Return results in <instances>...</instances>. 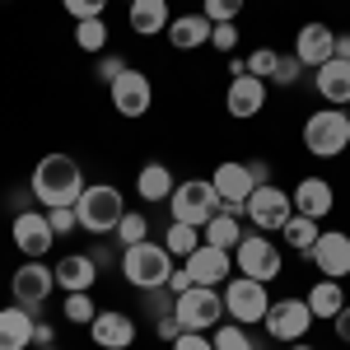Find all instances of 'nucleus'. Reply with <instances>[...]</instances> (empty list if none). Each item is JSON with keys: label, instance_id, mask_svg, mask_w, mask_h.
Returning <instances> with one entry per match:
<instances>
[{"label": "nucleus", "instance_id": "nucleus-2", "mask_svg": "<svg viewBox=\"0 0 350 350\" xmlns=\"http://www.w3.org/2000/svg\"><path fill=\"white\" fill-rule=\"evenodd\" d=\"M117 271L126 275V285H135L140 295L145 290H163V280L173 275V252L154 239L131 243V247H122V267Z\"/></svg>", "mask_w": 350, "mask_h": 350}, {"label": "nucleus", "instance_id": "nucleus-51", "mask_svg": "<svg viewBox=\"0 0 350 350\" xmlns=\"http://www.w3.org/2000/svg\"><path fill=\"white\" fill-rule=\"evenodd\" d=\"M290 350H318V346H308V341H295V346H290Z\"/></svg>", "mask_w": 350, "mask_h": 350}, {"label": "nucleus", "instance_id": "nucleus-50", "mask_svg": "<svg viewBox=\"0 0 350 350\" xmlns=\"http://www.w3.org/2000/svg\"><path fill=\"white\" fill-rule=\"evenodd\" d=\"M336 56L350 61V33H336Z\"/></svg>", "mask_w": 350, "mask_h": 350}, {"label": "nucleus", "instance_id": "nucleus-5", "mask_svg": "<svg viewBox=\"0 0 350 350\" xmlns=\"http://www.w3.org/2000/svg\"><path fill=\"white\" fill-rule=\"evenodd\" d=\"M304 145L318 159H336L350 150V112L346 108H318L304 122Z\"/></svg>", "mask_w": 350, "mask_h": 350}, {"label": "nucleus", "instance_id": "nucleus-19", "mask_svg": "<svg viewBox=\"0 0 350 350\" xmlns=\"http://www.w3.org/2000/svg\"><path fill=\"white\" fill-rule=\"evenodd\" d=\"M89 336H94V346H103V350H131L135 327H131L126 313H117V308H98V318L89 323Z\"/></svg>", "mask_w": 350, "mask_h": 350}, {"label": "nucleus", "instance_id": "nucleus-52", "mask_svg": "<svg viewBox=\"0 0 350 350\" xmlns=\"http://www.w3.org/2000/svg\"><path fill=\"white\" fill-rule=\"evenodd\" d=\"M42 350H61V346H42Z\"/></svg>", "mask_w": 350, "mask_h": 350}, {"label": "nucleus", "instance_id": "nucleus-33", "mask_svg": "<svg viewBox=\"0 0 350 350\" xmlns=\"http://www.w3.org/2000/svg\"><path fill=\"white\" fill-rule=\"evenodd\" d=\"M145 239H150V215L126 211L122 224H117V247H131V243H145Z\"/></svg>", "mask_w": 350, "mask_h": 350}, {"label": "nucleus", "instance_id": "nucleus-23", "mask_svg": "<svg viewBox=\"0 0 350 350\" xmlns=\"http://www.w3.org/2000/svg\"><path fill=\"white\" fill-rule=\"evenodd\" d=\"M52 271H56V290H66V295H75V290H94V280H98V267H94L89 252H66Z\"/></svg>", "mask_w": 350, "mask_h": 350}, {"label": "nucleus", "instance_id": "nucleus-46", "mask_svg": "<svg viewBox=\"0 0 350 350\" xmlns=\"http://www.w3.org/2000/svg\"><path fill=\"white\" fill-rule=\"evenodd\" d=\"M122 70H126V61H122V56H103V61H98V80H103V84H112Z\"/></svg>", "mask_w": 350, "mask_h": 350}, {"label": "nucleus", "instance_id": "nucleus-11", "mask_svg": "<svg viewBox=\"0 0 350 350\" xmlns=\"http://www.w3.org/2000/svg\"><path fill=\"white\" fill-rule=\"evenodd\" d=\"M211 183H215V191H219V211H229V215H243L247 211V196L257 191V183H252V173H247V159H224L211 173Z\"/></svg>", "mask_w": 350, "mask_h": 350}, {"label": "nucleus", "instance_id": "nucleus-31", "mask_svg": "<svg viewBox=\"0 0 350 350\" xmlns=\"http://www.w3.org/2000/svg\"><path fill=\"white\" fill-rule=\"evenodd\" d=\"M61 318L75 327H89L94 318H98V308H94V290H75V295L61 299Z\"/></svg>", "mask_w": 350, "mask_h": 350}, {"label": "nucleus", "instance_id": "nucleus-47", "mask_svg": "<svg viewBox=\"0 0 350 350\" xmlns=\"http://www.w3.org/2000/svg\"><path fill=\"white\" fill-rule=\"evenodd\" d=\"M42 346H56V327L38 318V327H33V350H42Z\"/></svg>", "mask_w": 350, "mask_h": 350}, {"label": "nucleus", "instance_id": "nucleus-14", "mask_svg": "<svg viewBox=\"0 0 350 350\" xmlns=\"http://www.w3.org/2000/svg\"><path fill=\"white\" fill-rule=\"evenodd\" d=\"M308 262L323 271L327 280L350 275V234H341V229H323L318 243H313V252H308Z\"/></svg>", "mask_w": 350, "mask_h": 350}, {"label": "nucleus", "instance_id": "nucleus-17", "mask_svg": "<svg viewBox=\"0 0 350 350\" xmlns=\"http://www.w3.org/2000/svg\"><path fill=\"white\" fill-rule=\"evenodd\" d=\"M224 108H229V117H239V122L257 117V112L267 108V80H257V75H234V80H229V94H224Z\"/></svg>", "mask_w": 350, "mask_h": 350}, {"label": "nucleus", "instance_id": "nucleus-34", "mask_svg": "<svg viewBox=\"0 0 350 350\" xmlns=\"http://www.w3.org/2000/svg\"><path fill=\"white\" fill-rule=\"evenodd\" d=\"M211 341H215V350H257V346H252V336L243 332V323L215 327V332H211Z\"/></svg>", "mask_w": 350, "mask_h": 350}, {"label": "nucleus", "instance_id": "nucleus-3", "mask_svg": "<svg viewBox=\"0 0 350 350\" xmlns=\"http://www.w3.org/2000/svg\"><path fill=\"white\" fill-rule=\"evenodd\" d=\"M75 215H80V229L103 239V234H117V224L126 215V201H122V191L112 183H84L80 201H75Z\"/></svg>", "mask_w": 350, "mask_h": 350}, {"label": "nucleus", "instance_id": "nucleus-15", "mask_svg": "<svg viewBox=\"0 0 350 350\" xmlns=\"http://www.w3.org/2000/svg\"><path fill=\"white\" fill-rule=\"evenodd\" d=\"M52 219H47V211H19L14 215V247L24 252V257H42V252H52Z\"/></svg>", "mask_w": 350, "mask_h": 350}, {"label": "nucleus", "instance_id": "nucleus-20", "mask_svg": "<svg viewBox=\"0 0 350 350\" xmlns=\"http://www.w3.org/2000/svg\"><path fill=\"white\" fill-rule=\"evenodd\" d=\"M295 56L304 61V66H327L332 56H336V33L327 24H304L299 28V38H295Z\"/></svg>", "mask_w": 350, "mask_h": 350}, {"label": "nucleus", "instance_id": "nucleus-22", "mask_svg": "<svg viewBox=\"0 0 350 350\" xmlns=\"http://www.w3.org/2000/svg\"><path fill=\"white\" fill-rule=\"evenodd\" d=\"M290 196H295V215H313L318 224H323V219L332 215V206H336V191H332L327 178H304Z\"/></svg>", "mask_w": 350, "mask_h": 350}, {"label": "nucleus", "instance_id": "nucleus-4", "mask_svg": "<svg viewBox=\"0 0 350 350\" xmlns=\"http://www.w3.org/2000/svg\"><path fill=\"white\" fill-rule=\"evenodd\" d=\"M219 191L211 178H187V183H178L173 196H168V215L178 219V224H191V229H206L211 219L219 215Z\"/></svg>", "mask_w": 350, "mask_h": 350}, {"label": "nucleus", "instance_id": "nucleus-38", "mask_svg": "<svg viewBox=\"0 0 350 350\" xmlns=\"http://www.w3.org/2000/svg\"><path fill=\"white\" fill-rule=\"evenodd\" d=\"M66 5V14L80 24V19H103V10H108V0H61Z\"/></svg>", "mask_w": 350, "mask_h": 350}, {"label": "nucleus", "instance_id": "nucleus-28", "mask_svg": "<svg viewBox=\"0 0 350 350\" xmlns=\"http://www.w3.org/2000/svg\"><path fill=\"white\" fill-rule=\"evenodd\" d=\"M243 215H229V211H219L206 229H201V243H211V247H224V252H234L243 243V229H239Z\"/></svg>", "mask_w": 350, "mask_h": 350}, {"label": "nucleus", "instance_id": "nucleus-27", "mask_svg": "<svg viewBox=\"0 0 350 350\" xmlns=\"http://www.w3.org/2000/svg\"><path fill=\"white\" fill-rule=\"evenodd\" d=\"M304 304L313 308V318H327V323H332V318L346 308V290H341V280H327L323 275V280H313V290L304 295Z\"/></svg>", "mask_w": 350, "mask_h": 350}, {"label": "nucleus", "instance_id": "nucleus-49", "mask_svg": "<svg viewBox=\"0 0 350 350\" xmlns=\"http://www.w3.org/2000/svg\"><path fill=\"white\" fill-rule=\"evenodd\" d=\"M332 323H336V336H341V341L350 346V304L341 308V313H336V318H332Z\"/></svg>", "mask_w": 350, "mask_h": 350}, {"label": "nucleus", "instance_id": "nucleus-35", "mask_svg": "<svg viewBox=\"0 0 350 350\" xmlns=\"http://www.w3.org/2000/svg\"><path fill=\"white\" fill-rule=\"evenodd\" d=\"M201 14H206L211 24H239L243 0H201Z\"/></svg>", "mask_w": 350, "mask_h": 350}, {"label": "nucleus", "instance_id": "nucleus-25", "mask_svg": "<svg viewBox=\"0 0 350 350\" xmlns=\"http://www.w3.org/2000/svg\"><path fill=\"white\" fill-rule=\"evenodd\" d=\"M211 33H215V24H211L206 14H173V24H168V42H173L178 52H191V47H206Z\"/></svg>", "mask_w": 350, "mask_h": 350}, {"label": "nucleus", "instance_id": "nucleus-45", "mask_svg": "<svg viewBox=\"0 0 350 350\" xmlns=\"http://www.w3.org/2000/svg\"><path fill=\"white\" fill-rule=\"evenodd\" d=\"M191 285H196V280L187 275V267H173V275L163 280V290H168V295H187Z\"/></svg>", "mask_w": 350, "mask_h": 350}, {"label": "nucleus", "instance_id": "nucleus-13", "mask_svg": "<svg viewBox=\"0 0 350 350\" xmlns=\"http://www.w3.org/2000/svg\"><path fill=\"white\" fill-rule=\"evenodd\" d=\"M52 285H56V271H47L42 262H33L28 257L24 267L10 275V290H14V304H24V308H42V299H52Z\"/></svg>", "mask_w": 350, "mask_h": 350}, {"label": "nucleus", "instance_id": "nucleus-29", "mask_svg": "<svg viewBox=\"0 0 350 350\" xmlns=\"http://www.w3.org/2000/svg\"><path fill=\"white\" fill-rule=\"evenodd\" d=\"M318 234H323V229H318V219H313V215H290V224L280 229V239H285V247H290V252H304V257L313 252V243H318Z\"/></svg>", "mask_w": 350, "mask_h": 350}, {"label": "nucleus", "instance_id": "nucleus-18", "mask_svg": "<svg viewBox=\"0 0 350 350\" xmlns=\"http://www.w3.org/2000/svg\"><path fill=\"white\" fill-rule=\"evenodd\" d=\"M313 89H318V98L332 103V108H350V61L332 56L327 66H318L313 70Z\"/></svg>", "mask_w": 350, "mask_h": 350}, {"label": "nucleus", "instance_id": "nucleus-6", "mask_svg": "<svg viewBox=\"0 0 350 350\" xmlns=\"http://www.w3.org/2000/svg\"><path fill=\"white\" fill-rule=\"evenodd\" d=\"M173 313H178V323L187 327V332H215L224 323V290H215V285H191L187 295H178Z\"/></svg>", "mask_w": 350, "mask_h": 350}, {"label": "nucleus", "instance_id": "nucleus-10", "mask_svg": "<svg viewBox=\"0 0 350 350\" xmlns=\"http://www.w3.org/2000/svg\"><path fill=\"white\" fill-rule=\"evenodd\" d=\"M271 341H285V346H295L304 341V332L313 327V308L304 304V299H275L267 308V318H262Z\"/></svg>", "mask_w": 350, "mask_h": 350}, {"label": "nucleus", "instance_id": "nucleus-48", "mask_svg": "<svg viewBox=\"0 0 350 350\" xmlns=\"http://www.w3.org/2000/svg\"><path fill=\"white\" fill-rule=\"evenodd\" d=\"M247 173H252V183H257V187L271 183V163L267 159H247Z\"/></svg>", "mask_w": 350, "mask_h": 350}, {"label": "nucleus", "instance_id": "nucleus-43", "mask_svg": "<svg viewBox=\"0 0 350 350\" xmlns=\"http://www.w3.org/2000/svg\"><path fill=\"white\" fill-rule=\"evenodd\" d=\"M89 257H94V267L108 271V267H122V247H108V243H98V247H89Z\"/></svg>", "mask_w": 350, "mask_h": 350}, {"label": "nucleus", "instance_id": "nucleus-37", "mask_svg": "<svg viewBox=\"0 0 350 350\" xmlns=\"http://www.w3.org/2000/svg\"><path fill=\"white\" fill-rule=\"evenodd\" d=\"M275 56H280V52H271V47H257V52L247 56V75H257V80H267V84H271V75H275Z\"/></svg>", "mask_w": 350, "mask_h": 350}, {"label": "nucleus", "instance_id": "nucleus-44", "mask_svg": "<svg viewBox=\"0 0 350 350\" xmlns=\"http://www.w3.org/2000/svg\"><path fill=\"white\" fill-rule=\"evenodd\" d=\"M173 350H215V341H211L206 332H183V336L173 341Z\"/></svg>", "mask_w": 350, "mask_h": 350}, {"label": "nucleus", "instance_id": "nucleus-40", "mask_svg": "<svg viewBox=\"0 0 350 350\" xmlns=\"http://www.w3.org/2000/svg\"><path fill=\"white\" fill-rule=\"evenodd\" d=\"M183 332H187V327L178 323V313H163V318H154V336H159V341H168V346H173Z\"/></svg>", "mask_w": 350, "mask_h": 350}, {"label": "nucleus", "instance_id": "nucleus-32", "mask_svg": "<svg viewBox=\"0 0 350 350\" xmlns=\"http://www.w3.org/2000/svg\"><path fill=\"white\" fill-rule=\"evenodd\" d=\"M75 47L89 56H103V47H108V24L103 19H80L75 24Z\"/></svg>", "mask_w": 350, "mask_h": 350}, {"label": "nucleus", "instance_id": "nucleus-42", "mask_svg": "<svg viewBox=\"0 0 350 350\" xmlns=\"http://www.w3.org/2000/svg\"><path fill=\"white\" fill-rule=\"evenodd\" d=\"M211 47H215V52H234V47H239V28H234V24H215Z\"/></svg>", "mask_w": 350, "mask_h": 350}, {"label": "nucleus", "instance_id": "nucleus-39", "mask_svg": "<svg viewBox=\"0 0 350 350\" xmlns=\"http://www.w3.org/2000/svg\"><path fill=\"white\" fill-rule=\"evenodd\" d=\"M47 219H52V234H56V239L80 229V215H75V206H52V211H47Z\"/></svg>", "mask_w": 350, "mask_h": 350}, {"label": "nucleus", "instance_id": "nucleus-9", "mask_svg": "<svg viewBox=\"0 0 350 350\" xmlns=\"http://www.w3.org/2000/svg\"><path fill=\"white\" fill-rule=\"evenodd\" d=\"M234 262H239V275H252V280H275L285 262H280V252H275V243L267 234H243V243L234 247Z\"/></svg>", "mask_w": 350, "mask_h": 350}, {"label": "nucleus", "instance_id": "nucleus-8", "mask_svg": "<svg viewBox=\"0 0 350 350\" xmlns=\"http://www.w3.org/2000/svg\"><path fill=\"white\" fill-rule=\"evenodd\" d=\"M243 215L252 219L262 234H271V229L280 234V229L290 224V215H295V196L285 187H275V183H262V187L247 196V211H243Z\"/></svg>", "mask_w": 350, "mask_h": 350}, {"label": "nucleus", "instance_id": "nucleus-21", "mask_svg": "<svg viewBox=\"0 0 350 350\" xmlns=\"http://www.w3.org/2000/svg\"><path fill=\"white\" fill-rule=\"evenodd\" d=\"M33 327H38L33 308H24V304L0 308V350H28L33 346Z\"/></svg>", "mask_w": 350, "mask_h": 350}, {"label": "nucleus", "instance_id": "nucleus-41", "mask_svg": "<svg viewBox=\"0 0 350 350\" xmlns=\"http://www.w3.org/2000/svg\"><path fill=\"white\" fill-rule=\"evenodd\" d=\"M173 304H178V295H168V290H145V308H150L154 318L173 313Z\"/></svg>", "mask_w": 350, "mask_h": 350}, {"label": "nucleus", "instance_id": "nucleus-30", "mask_svg": "<svg viewBox=\"0 0 350 350\" xmlns=\"http://www.w3.org/2000/svg\"><path fill=\"white\" fill-rule=\"evenodd\" d=\"M163 247H168L173 257H183V262H187L191 252L201 247V229H191V224H178V219H173V224L163 229Z\"/></svg>", "mask_w": 350, "mask_h": 350}, {"label": "nucleus", "instance_id": "nucleus-36", "mask_svg": "<svg viewBox=\"0 0 350 350\" xmlns=\"http://www.w3.org/2000/svg\"><path fill=\"white\" fill-rule=\"evenodd\" d=\"M299 75H304V61H299L295 52H280L275 56V75H271V84H299Z\"/></svg>", "mask_w": 350, "mask_h": 350}, {"label": "nucleus", "instance_id": "nucleus-12", "mask_svg": "<svg viewBox=\"0 0 350 350\" xmlns=\"http://www.w3.org/2000/svg\"><path fill=\"white\" fill-rule=\"evenodd\" d=\"M108 94H112V108L122 112V117H145L150 103H154V84H150V75H140L135 66H126L108 84Z\"/></svg>", "mask_w": 350, "mask_h": 350}, {"label": "nucleus", "instance_id": "nucleus-16", "mask_svg": "<svg viewBox=\"0 0 350 350\" xmlns=\"http://www.w3.org/2000/svg\"><path fill=\"white\" fill-rule=\"evenodd\" d=\"M187 275L196 285H224L229 275H234V252H224V247H211V243H201L196 252H191L187 262Z\"/></svg>", "mask_w": 350, "mask_h": 350}, {"label": "nucleus", "instance_id": "nucleus-1", "mask_svg": "<svg viewBox=\"0 0 350 350\" xmlns=\"http://www.w3.org/2000/svg\"><path fill=\"white\" fill-rule=\"evenodd\" d=\"M28 187H33V196H38L47 211H52V206H75L80 191H84V173L70 154H47V159H38Z\"/></svg>", "mask_w": 350, "mask_h": 350}, {"label": "nucleus", "instance_id": "nucleus-26", "mask_svg": "<svg viewBox=\"0 0 350 350\" xmlns=\"http://www.w3.org/2000/svg\"><path fill=\"white\" fill-rule=\"evenodd\" d=\"M173 187H178V183H173V168H168V163H145V168H140V173H135V191H140V201H150V206H159V201H168V196H173Z\"/></svg>", "mask_w": 350, "mask_h": 350}, {"label": "nucleus", "instance_id": "nucleus-24", "mask_svg": "<svg viewBox=\"0 0 350 350\" xmlns=\"http://www.w3.org/2000/svg\"><path fill=\"white\" fill-rule=\"evenodd\" d=\"M126 24H131L140 38L168 33V24H173V14H168V0H131V5H126Z\"/></svg>", "mask_w": 350, "mask_h": 350}, {"label": "nucleus", "instance_id": "nucleus-7", "mask_svg": "<svg viewBox=\"0 0 350 350\" xmlns=\"http://www.w3.org/2000/svg\"><path fill=\"white\" fill-rule=\"evenodd\" d=\"M267 308H271V290L262 280H252V275H229L224 280V313L234 323H243V327L262 323Z\"/></svg>", "mask_w": 350, "mask_h": 350}]
</instances>
